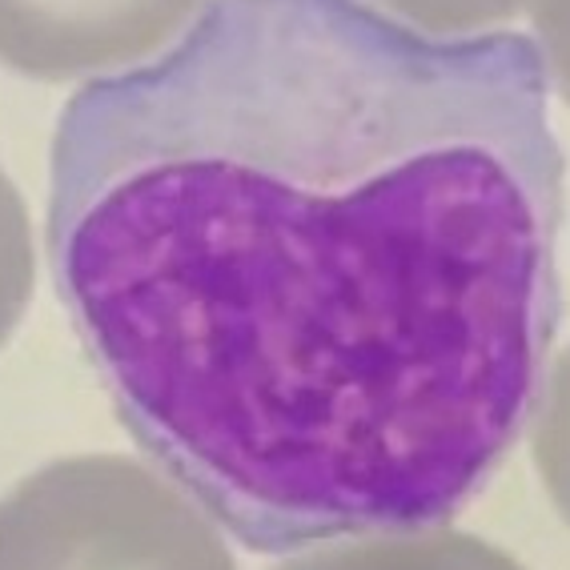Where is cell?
Instances as JSON below:
<instances>
[{
  "mask_svg": "<svg viewBox=\"0 0 570 570\" xmlns=\"http://www.w3.org/2000/svg\"><path fill=\"white\" fill-rule=\"evenodd\" d=\"M527 9L547 81H554L559 97L570 105V0H527Z\"/></svg>",
  "mask_w": 570,
  "mask_h": 570,
  "instance_id": "cell-8",
  "label": "cell"
},
{
  "mask_svg": "<svg viewBox=\"0 0 570 570\" xmlns=\"http://www.w3.org/2000/svg\"><path fill=\"white\" fill-rule=\"evenodd\" d=\"M534 37L209 0L52 132L49 265L121 426L257 554L442 527L562 322Z\"/></svg>",
  "mask_w": 570,
  "mask_h": 570,
  "instance_id": "cell-1",
  "label": "cell"
},
{
  "mask_svg": "<svg viewBox=\"0 0 570 570\" xmlns=\"http://www.w3.org/2000/svg\"><path fill=\"white\" fill-rule=\"evenodd\" d=\"M0 570H237L214 519L137 459L81 454L0 499Z\"/></svg>",
  "mask_w": 570,
  "mask_h": 570,
  "instance_id": "cell-2",
  "label": "cell"
},
{
  "mask_svg": "<svg viewBox=\"0 0 570 570\" xmlns=\"http://www.w3.org/2000/svg\"><path fill=\"white\" fill-rule=\"evenodd\" d=\"M205 0H0V65L32 81L109 77L165 52Z\"/></svg>",
  "mask_w": 570,
  "mask_h": 570,
  "instance_id": "cell-3",
  "label": "cell"
},
{
  "mask_svg": "<svg viewBox=\"0 0 570 570\" xmlns=\"http://www.w3.org/2000/svg\"><path fill=\"white\" fill-rule=\"evenodd\" d=\"M32 297V234L17 185L0 169V346L21 326Z\"/></svg>",
  "mask_w": 570,
  "mask_h": 570,
  "instance_id": "cell-6",
  "label": "cell"
},
{
  "mask_svg": "<svg viewBox=\"0 0 570 570\" xmlns=\"http://www.w3.org/2000/svg\"><path fill=\"white\" fill-rule=\"evenodd\" d=\"M274 570H527L494 542L450 527L377 530L354 542L314 547Z\"/></svg>",
  "mask_w": 570,
  "mask_h": 570,
  "instance_id": "cell-4",
  "label": "cell"
},
{
  "mask_svg": "<svg viewBox=\"0 0 570 570\" xmlns=\"http://www.w3.org/2000/svg\"><path fill=\"white\" fill-rule=\"evenodd\" d=\"M377 9L434 37H470L514 21L527 0H374Z\"/></svg>",
  "mask_w": 570,
  "mask_h": 570,
  "instance_id": "cell-7",
  "label": "cell"
},
{
  "mask_svg": "<svg viewBox=\"0 0 570 570\" xmlns=\"http://www.w3.org/2000/svg\"><path fill=\"white\" fill-rule=\"evenodd\" d=\"M534 466L554 510L570 527V350L550 366L534 406Z\"/></svg>",
  "mask_w": 570,
  "mask_h": 570,
  "instance_id": "cell-5",
  "label": "cell"
}]
</instances>
